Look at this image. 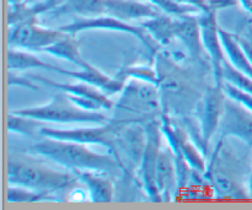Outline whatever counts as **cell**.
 Masks as SVG:
<instances>
[{"mask_svg": "<svg viewBox=\"0 0 252 210\" xmlns=\"http://www.w3.org/2000/svg\"><path fill=\"white\" fill-rule=\"evenodd\" d=\"M7 181L10 184L53 194L61 191H70L80 182L74 171L54 170L26 155H10L7 161Z\"/></svg>", "mask_w": 252, "mask_h": 210, "instance_id": "obj_3", "label": "cell"}, {"mask_svg": "<svg viewBox=\"0 0 252 210\" xmlns=\"http://www.w3.org/2000/svg\"><path fill=\"white\" fill-rule=\"evenodd\" d=\"M46 125V122L43 120L29 117V116L19 115L12 111L7 117V130L10 133H16V134H21L24 137L36 138L37 135L41 137L42 128Z\"/></svg>", "mask_w": 252, "mask_h": 210, "instance_id": "obj_27", "label": "cell"}, {"mask_svg": "<svg viewBox=\"0 0 252 210\" xmlns=\"http://www.w3.org/2000/svg\"><path fill=\"white\" fill-rule=\"evenodd\" d=\"M238 4V0H209V9L218 12L219 10L229 9Z\"/></svg>", "mask_w": 252, "mask_h": 210, "instance_id": "obj_35", "label": "cell"}, {"mask_svg": "<svg viewBox=\"0 0 252 210\" xmlns=\"http://www.w3.org/2000/svg\"><path fill=\"white\" fill-rule=\"evenodd\" d=\"M160 52L157 53V69L159 90L164 113L189 115L199 105L203 92L194 85L191 76L179 64L174 63Z\"/></svg>", "mask_w": 252, "mask_h": 210, "instance_id": "obj_2", "label": "cell"}, {"mask_svg": "<svg viewBox=\"0 0 252 210\" xmlns=\"http://www.w3.org/2000/svg\"><path fill=\"white\" fill-rule=\"evenodd\" d=\"M9 1V5H15V4H20V2H24L25 0H7Z\"/></svg>", "mask_w": 252, "mask_h": 210, "instance_id": "obj_39", "label": "cell"}, {"mask_svg": "<svg viewBox=\"0 0 252 210\" xmlns=\"http://www.w3.org/2000/svg\"><path fill=\"white\" fill-rule=\"evenodd\" d=\"M57 73L61 74V75H66L69 78H73L75 80L85 81V83L90 84V85L101 89L107 95L121 93L126 85L125 81L120 80L116 76H113V78L112 76H108L107 74L102 73L96 66H93L90 69H79V70H69V69H64L59 66Z\"/></svg>", "mask_w": 252, "mask_h": 210, "instance_id": "obj_19", "label": "cell"}, {"mask_svg": "<svg viewBox=\"0 0 252 210\" xmlns=\"http://www.w3.org/2000/svg\"><path fill=\"white\" fill-rule=\"evenodd\" d=\"M234 34H235L241 48L244 49V52H245L246 56L249 57V59H250L252 63V22L244 29L243 32Z\"/></svg>", "mask_w": 252, "mask_h": 210, "instance_id": "obj_33", "label": "cell"}, {"mask_svg": "<svg viewBox=\"0 0 252 210\" xmlns=\"http://www.w3.org/2000/svg\"><path fill=\"white\" fill-rule=\"evenodd\" d=\"M41 137L58 140H68V142L81 143V144L88 145H102L108 150V152L117 157L118 161L122 162L118 156L117 150V129L111 120H108L107 123H103V124L95 125V127L73 128V129H59V128H52L46 125V127L42 128Z\"/></svg>", "mask_w": 252, "mask_h": 210, "instance_id": "obj_8", "label": "cell"}, {"mask_svg": "<svg viewBox=\"0 0 252 210\" xmlns=\"http://www.w3.org/2000/svg\"><path fill=\"white\" fill-rule=\"evenodd\" d=\"M155 181L161 197V202H171L177 199L179 186H177L176 164H175V155L169 145L161 147L160 149Z\"/></svg>", "mask_w": 252, "mask_h": 210, "instance_id": "obj_15", "label": "cell"}, {"mask_svg": "<svg viewBox=\"0 0 252 210\" xmlns=\"http://www.w3.org/2000/svg\"><path fill=\"white\" fill-rule=\"evenodd\" d=\"M243 166L238 156L220 139L204 172L214 198H250L249 189L243 182Z\"/></svg>", "mask_w": 252, "mask_h": 210, "instance_id": "obj_5", "label": "cell"}, {"mask_svg": "<svg viewBox=\"0 0 252 210\" xmlns=\"http://www.w3.org/2000/svg\"><path fill=\"white\" fill-rule=\"evenodd\" d=\"M19 115L37 118L46 123H90L103 124L110 120L100 111H86L79 107L63 91H59L49 102L42 106L21 108L12 111Z\"/></svg>", "mask_w": 252, "mask_h": 210, "instance_id": "obj_6", "label": "cell"}, {"mask_svg": "<svg viewBox=\"0 0 252 210\" xmlns=\"http://www.w3.org/2000/svg\"><path fill=\"white\" fill-rule=\"evenodd\" d=\"M59 66L49 64L34 56L33 52L24 51V49L10 48L7 52V69L9 71H25L31 69H42L46 71H58Z\"/></svg>", "mask_w": 252, "mask_h": 210, "instance_id": "obj_24", "label": "cell"}, {"mask_svg": "<svg viewBox=\"0 0 252 210\" xmlns=\"http://www.w3.org/2000/svg\"><path fill=\"white\" fill-rule=\"evenodd\" d=\"M140 26L144 27L160 47L169 46L176 38V16L161 12L152 19L143 20Z\"/></svg>", "mask_w": 252, "mask_h": 210, "instance_id": "obj_22", "label": "cell"}, {"mask_svg": "<svg viewBox=\"0 0 252 210\" xmlns=\"http://www.w3.org/2000/svg\"><path fill=\"white\" fill-rule=\"evenodd\" d=\"M218 132L221 138H238L252 148V111L226 96Z\"/></svg>", "mask_w": 252, "mask_h": 210, "instance_id": "obj_14", "label": "cell"}, {"mask_svg": "<svg viewBox=\"0 0 252 210\" xmlns=\"http://www.w3.org/2000/svg\"><path fill=\"white\" fill-rule=\"evenodd\" d=\"M223 81H226V83L231 84V85L236 86L240 90L252 95V78L234 68L229 63L228 59H226L223 65Z\"/></svg>", "mask_w": 252, "mask_h": 210, "instance_id": "obj_30", "label": "cell"}, {"mask_svg": "<svg viewBox=\"0 0 252 210\" xmlns=\"http://www.w3.org/2000/svg\"><path fill=\"white\" fill-rule=\"evenodd\" d=\"M198 21L201 26L202 43H203L204 51L208 53L214 80H216V84L221 85L223 84V65L226 60V54L221 43L220 33H219L220 26L217 20V11L211 10V11L201 12Z\"/></svg>", "mask_w": 252, "mask_h": 210, "instance_id": "obj_12", "label": "cell"}, {"mask_svg": "<svg viewBox=\"0 0 252 210\" xmlns=\"http://www.w3.org/2000/svg\"><path fill=\"white\" fill-rule=\"evenodd\" d=\"M58 29L70 34H76L79 32L85 31H95V30L122 32V33H128L139 39L152 53L159 52V44L153 39V37L148 33L144 27H142L140 25H132L129 22L122 21V20L107 14L90 17H79L70 24L62 25Z\"/></svg>", "mask_w": 252, "mask_h": 210, "instance_id": "obj_7", "label": "cell"}, {"mask_svg": "<svg viewBox=\"0 0 252 210\" xmlns=\"http://www.w3.org/2000/svg\"><path fill=\"white\" fill-rule=\"evenodd\" d=\"M164 113L159 86L148 81L129 79L115 103V123H145L160 120Z\"/></svg>", "mask_w": 252, "mask_h": 210, "instance_id": "obj_4", "label": "cell"}, {"mask_svg": "<svg viewBox=\"0 0 252 210\" xmlns=\"http://www.w3.org/2000/svg\"><path fill=\"white\" fill-rule=\"evenodd\" d=\"M248 189H249V196L252 199V162H251V170H250V176H249V183H248Z\"/></svg>", "mask_w": 252, "mask_h": 210, "instance_id": "obj_38", "label": "cell"}, {"mask_svg": "<svg viewBox=\"0 0 252 210\" xmlns=\"http://www.w3.org/2000/svg\"><path fill=\"white\" fill-rule=\"evenodd\" d=\"M221 86H223V90H224V92H225L226 96L234 98V100H236L238 102L243 103L245 107H248L249 110L252 111V95L245 92V91L240 90V89H238L236 86L231 85V84L226 83V81H223Z\"/></svg>", "mask_w": 252, "mask_h": 210, "instance_id": "obj_32", "label": "cell"}, {"mask_svg": "<svg viewBox=\"0 0 252 210\" xmlns=\"http://www.w3.org/2000/svg\"><path fill=\"white\" fill-rule=\"evenodd\" d=\"M24 86L26 89H31V90H38V86L34 85L30 78L26 76H19L14 73L10 71L9 73V86Z\"/></svg>", "mask_w": 252, "mask_h": 210, "instance_id": "obj_34", "label": "cell"}, {"mask_svg": "<svg viewBox=\"0 0 252 210\" xmlns=\"http://www.w3.org/2000/svg\"><path fill=\"white\" fill-rule=\"evenodd\" d=\"M26 2H32V1H37V0H25Z\"/></svg>", "mask_w": 252, "mask_h": 210, "instance_id": "obj_40", "label": "cell"}, {"mask_svg": "<svg viewBox=\"0 0 252 210\" xmlns=\"http://www.w3.org/2000/svg\"><path fill=\"white\" fill-rule=\"evenodd\" d=\"M147 130V147H145L144 155L142 162L138 169V174L140 177V186L143 187L147 197L152 202H161L159 189H158L157 181V165L159 157L160 149H161V128H160V120H150L144 124Z\"/></svg>", "mask_w": 252, "mask_h": 210, "instance_id": "obj_9", "label": "cell"}, {"mask_svg": "<svg viewBox=\"0 0 252 210\" xmlns=\"http://www.w3.org/2000/svg\"><path fill=\"white\" fill-rule=\"evenodd\" d=\"M112 123L117 129L118 156H120L121 161H122V156L127 157L128 162H129L128 169L133 175V170L139 169L143 155H144L148 140L147 130L142 123Z\"/></svg>", "mask_w": 252, "mask_h": 210, "instance_id": "obj_13", "label": "cell"}, {"mask_svg": "<svg viewBox=\"0 0 252 210\" xmlns=\"http://www.w3.org/2000/svg\"><path fill=\"white\" fill-rule=\"evenodd\" d=\"M66 32L59 29H48L38 25V22L9 26L7 43L10 48L24 49L29 52H41L64 37Z\"/></svg>", "mask_w": 252, "mask_h": 210, "instance_id": "obj_10", "label": "cell"}, {"mask_svg": "<svg viewBox=\"0 0 252 210\" xmlns=\"http://www.w3.org/2000/svg\"><path fill=\"white\" fill-rule=\"evenodd\" d=\"M117 79L122 81H127L129 79H138V80L148 81V83L159 85V78H158L157 69L150 68L148 65L138 64V65H128L121 69L117 73Z\"/></svg>", "mask_w": 252, "mask_h": 210, "instance_id": "obj_29", "label": "cell"}, {"mask_svg": "<svg viewBox=\"0 0 252 210\" xmlns=\"http://www.w3.org/2000/svg\"><path fill=\"white\" fill-rule=\"evenodd\" d=\"M176 1L182 5H189V6L196 7L201 12L211 11V9H209V0H176Z\"/></svg>", "mask_w": 252, "mask_h": 210, "instance_id": "obj_36", "label": "cell"}, {"mask_svg": "<svg viewBox=\"0 0 252 210\" xmlns=\"http://www.w3.org/2000/svg\"><path fill=\"white\" fill-rule=\"evenodd\" d=\"M105 5L106 14L126 22L152 19L162 12L152 2L138 0H106Z\"/></svg>", "mask_w": 252, "mask_h": 210, "instance_id": "obj_17", "label": "cell"}, {"mask_svg": "<svg viewBox=\"0 0 252 210\" xmlns=\"http://www.w3.org/2000/svg\"><path fill=\"white\" fill-rule=\"evenodd\" d=\"M239 2H240L241 6L252 16V0H239Z\"/></svg>", "mask_w": 252, "mask_h": 210, "instance_id": "obj_37", "label": "cell"}, {"mask_svg": "<svg viewBox=\"0 0 252 210\" xmlns=\"http://www.w3.org/2000/svg\"><path fill=\"white\" fill-rule=\"evenodd\" d=\"M226 95L223 86L216 84L214 86H208L204 90L199 105L197 107L198 113V124L201 130L202 140H203L206 155L209 152V143L219 129L221 116L224 112Z\"/></svg>", "mask_w": 252, "mask_h": 210, "instance_id": "obj_11", "label": "cell"}, {"mask_svg": "<svg viewBox=\"0 0 252 210\" xmlns=\"http://www.w3.org/2000/svg\"><path fill=\"white\" fill-rule=\"evenodd\" d=\"M30 151L66 167L70 171L90 170V171L105 172L110 176L129 175L122 162L115 155L98 154L93 151L88 144L44 138L34 143ZM130 176V175H129Z\"/></svg>", "mask_w": 252, "mask_h": 210, "instance_id": "obj_1", "label": "cell"}, {"mask_svg": "<svg viewBox=\"0 0 252 210\" xmlns=\"http://www.w3.org/2000/svg\"><path fill=\"white\" fill-rule=\"evenodd\" d=\"M219 33H220L221 43H223V48L225 51L226 59L229 60V63L234 68L238 69L239 71L252 78V63L249 57L246 56L245 52H244V49L241 48L235 34L225 31L221 27L219 29Z\"/></svg>", "mask_w": 252, "mask_h": 210, "instance_id": "obj_25", "label": "cell"}, {"mask_svg": "<svg viewBox=\"0 0 252 210\" xmlns=\"http://www.w3.org/2000/svg\"><path fill=\"white\" fill-rule=\"evenodd\" d=\"M43 53L53 56L56 58L63 59V60L70 61V63L78 65L79 69H90L94 66L93 64H90L83 58L80 53V48H79V42L76 41L74 34L70 33H66L56 43L44 49Z\"/></svg>", "mask_w": 252, "mask_h": 210, "instance_id": "obj_23", "label": "cell"}, {"mask_svg": "<svg viewBox=\"0 0 252 210\" xmlns=\"http://www.w3.org/2000/svg\"><path fill=\"white\" fill-rule=\"evenodd\" d=\"M61 2V0H42V1H24L20 4L10 5L7 24L9 26H16L29 22H38V16L46 12H52Z\"/></svg>", "mask_w": 252, "mask_h": 210, "instance_id": "obj_21", "label": "cell"}, {"mask_svg": "<svg viewBox=\"0 0 252 210\" xmlns=\"http://www.w3.org/2000/svg\"><path fill=\"white\" fill-rule=\"evenodd\" d=\"M30 78L34 81L43 84V85L51 86V88L57 89L59 91L68 93L71 96H79V97H86L91 98V100L96 101L100 103L102 110H113L115 108V103L113 101L108 97L106 92H103L101 89L96 88V86L90 85V84L85 83V81L78 80V83H58L52 79L43 78V76H38L36 74H32Z\"/></svg>", "mask_w": 252, "mask_h": 210, "instance_id": "obj_16", "label": "cell"}, {"mask_svg": "<svg viewBox=\"0 0 252 210\" xmlns=\"http://www.w3.org/2000/svg\"><path fill=\"white\" fill-rule=\"evenodd\" d=\"M53 193L37 189L29 188L24 186L10 184L6 192V201L10 203H36L44 201H58V198L52 196Z\"/></svg>", "mask_w": 252, "mask_h": 210, "instance_id": "obj_28", "label": "cell"}, {"mask_svg": "<svg viewBox=\"0 0 252 210\" xmlns=\"http://www.w3.org/2000/svg\"><path fill=\"white\" fill-rule=\"evenodd\" d=\"M79 181L85 186L89 199L93 203H110L115 198V186L105 172L78 170L74 171Z\"/></svg>", "mask_w": 252, "mask_h": 210, "instance_id": "obj_18", "label": "cell"}, {"mask_svg": "<svg viewBox=\"0 0 252 210\" xmlns=\"http://www.w3.org/2000/svg\"><path fill=\"white\" fill-rule=\"evenodd\" d=\"M176 38L186 46L187 52L194 60H202L203 43H202L201 26L198 17L194 14L176 16Z\"/></svg>", "mask_w": 252, "mask_h": 210, "instance_id": "obj_20", "label": "cell"}, {"mask_svg": "<svg viewBox=\"0 0 252 210\" xmlns=\"http://www.w3.org/2000/svg\"><path fill=\"white\" fill-rule=\"evenodd\" d=\"M106 0H63L52 11L54 15H76L80 17L106 14Z\"/></svg>", "mask_w": 252, "mask_h": 210, "instance_id": "obj_26", "label": "cell"}, {"mask_svg": "<svg viewBox=\"0 0 252 210\" xmlns=\"http://www.w3.org/2000/svg\"><path fill=\"white\" fill-rule=\"evenodd\" d=\"M147 1L152 2L155 6L159 7L162 12L172 15V16H185V15L191 14H201L198 9L193 6H189V5H182L177 2L176 0H147Z\"/></svg>", "mask_w": 252, "mask_h": 210, "instance_id": "obj_31", "label": "cell"}]
</instances>
